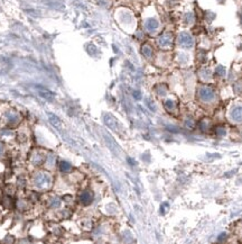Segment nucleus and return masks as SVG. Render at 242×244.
Returning <instances> with one entry per match:
<instances>
[{
    "mask_svg": "<svg viewBox=\"0 0 242 244\" xmlns=\"http://www.w3.org/2000/svg\"><path fill=\"white\" fill-rule=\"evenodd\" d=\"M225 236H226V234H225V233L221 234V235H220V236H219V238H218V240H219V241H223V238H225Z\"/></svg>",
    "mask_w": 242,
    "mask_h": 244,
    "instance_id": "obj_5",
    "label": "nucleus"
},
{
    "mask_svg": "<svg viewBox=\"0 0 242 244\" xmlns=\"http://www.w3.org/2000/svg\"><path fill=\"white\" fill-rule=\"evenodd\" d=\"M39 94L42 96L43 98H46V99H53V97H54V94L51 92V91H48V90H46V89H44L43 88V90L42 89H39Z\"/></svg>",
    "mask_w": 242,
    "mask_h": 244,
    "instance_id": "obj_2",
    "label": "nucleus"
},
{
    "mask_svg": "<svg viewBox=\"0 0 242 244\" xmlns=\"http://www.w3.org/2000/svg\"><path fill=\"white\" fill-rule=\"evenodd\" d=\"M49 118H51V122H52L55 126H59V120L57 118H56V117L54 115H49Z\"/></svg>",
    "mask_w": 242,
    "mask_h": 244,
    "instance_id": "obj_4",
    "label": "nucleus"
},
{
    "mask_svg": "<svg viewBox=\"0 0 242 244\" xmlns=\"http://www.w3.org/2000/svg\"><path fill=\"white\" fill-rule=\"evenodd\" d=\"M232 118L235 122H242V107H237L232 112Z\"/></svg>",
    "mask_w": 242,
    "mask_h": 244,
    "instance_id": "obj_1",
    "label": "nucleus"
},
{
    "mask_svg": "<svg viewBox=\"0 0 242 244\" xmlns=\"http://www.w3.org/2000/svg\"><path fill=\"white\" fill-rule=\"evenodd\" d=\"M81 199H82L85 204H89V202L91 201V196L87 195V192H85V194H83V196L81 197Z\"/></svg>",
    "mask_w": 242,
    "mask_h": 244,
    "instance_id": "obj_3",
    "label": "nucleus"
}]
</instances>
